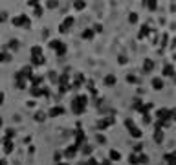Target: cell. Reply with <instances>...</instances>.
Segmentation results:
<instances>
[{
	"label": "cell",
	"instance_id": "cell-41",
	"mask_svg": "<svg viewBox=\"0 0 176 165\" xmlns=\"http://www.w3.org/2000/svg\"><path fill=\"white\" fill-rule=\"evenodd\" d=\"M6 18H8V15H6V13H0V22H4Z\"/></svg>",
	"mask_w": 176,
	"mask_h": 165
},
{
	"label": "cell",
	"instance_id": "cell-19",
	"mask_svg": "<svg viewBox=\"0 0 176 165\" xmlns=\"http://www.w3.org/2000/svg\"><path fill=\"white\" fill-rule=\"evenodd\" d=\"M150 33V30H149V26H141V30H140V33H138V37L140 39H145L147 35Z\"/></svg>",
	"mask_w": 176,
	"mask_h": 165
},
{
	"label": "cell",
	"instance_id": "cell-7",
	"mask_svg": "<svg viewBox=\"0 0 176 165\" xmlns=\"http://www.w3.org/2000/svg\"><path fill=\"white\" fill-rule=\"evenodd\" d=\"M77 151H79V149H77L75 145H72V147H68V149L64 151V156L68 158V160H74V158H75V154H77Z\"/></svg>",
	"mask_w": 176,
	"mask_h": 165
},
{
	"label": "cell",
	"instance_id": "cell-33",
	"mask_svg": "<svg viewBox=\"0 0 176 165\" xmlns=\"http://www.w3.org/2000/svg\"><path fill=\"white\" fill-rule=\"evenodd\" d=\"M9 48H11V50H17V48H18V42H17V40H11V42H9Z\"/></svg>",
	"mask_w": 176,
	"mask_h": 165
},
{
	"label": "cell",
	"instance_id": "cell-32",
	"mask_svg": "<svg viewBox=\"0 0 176 165\" xmlns=\"http://www.w3.org/2000/svg\"><path fill=\"white\" fill-rule=\"evenodd\" d=\"M84 6H86L84 2H75V4H74V8H75V9H84Z\"/></svg>",
	"mask_w": 176,
	"mask_h": 165
},
{
	"label": "cell",
	"instance_id": "cell-4",
	"mask_svg": "<svg viewBox=\"0 0 176 165\" xmlns=\"http://www.w3.org/2000/svg\"><path fill=\"white\" fill-rule=\"evenodd\" d=\"M18 74H20L22 77H24L26 81H30V79H31V75H33V68H31V66H24Z\"/></svg>",
	"mask_w": 176,
	"mask_h": 165
},
{
	"label": "cell",
	"instance_id": "cell-43",
	"mask_svg": "<svg viewBox=\"0 0 176 165\" xmlns=\"http://www.w3.org/2000/svg\"><path fill=\"white\" fill-rule=\"evenodd\" d=\"M4 103V92H0V105Z\"/></svg>",
	"mask_w": 176,
	"mask_h": 165
},
{
	"label": "cell",
	"instance_id": "cell-30",
	"mask_svg": "<svg viewBox=\"0 0 176 165\" xmlns=\"http://www.w3.org/2000/svg\"><path fill=\"white\" fill-rule=\"evenodd\" d=\"M145 6H147L149 9H156V8H158V2H145Z\"/></svg>",
	"mask_w": 176,
	"mask_h": 165
},
{
	"label": "cell",
	"instance_id": "cell-17",
	"mask_svg": "<svg viewBox=\"0 0 176 165\" xmlns=\"http://www.w3.org/2000/svg\"><path fill=\"white\" fill-rule=\"evenodd\" d=\"M128 132H130V136H132V138H138V139H140V138L143 136V132H141V130H140L138 127H132V129H130Z\"/></svg>",
	"mask_w": 176,
	"mask_h": 165
},
{
	"label": "cell",
	"instance_id": "cell-2",
	"mask_svg": "<svg viewBox=\"0 0 176 165\" xmlns=\"http://www.w3.org/2000/svg\"><path fill=\"white\" fill-rule=\"evenodd\" d=\"M13 26H24V28H30L31 26V20L26 17V15H20V17H15L13 20Z\"/></svg>",
	"mask_w": 176,
	"mask_h": 165
},
{
	"label": "cell",
	"instance_id": "cell-34",
	"mask_svg": "<svg viewBox=\"0 0 176 165\" xmlns=\"http://www.w3.org/2000/svg\"><path fill=\"white\" fill-rule=\"evenodd\" d=\"M4 61H9V55L8 53H0V62H4Z\"/></svg>",
	"mask_w": 176,
	"mask_h": 165
},
{
	"label": "cell",
	"instance_id": "cell-39",
	"mask_svg": "<svg viewBox=\"0 0 176 165\" xmlns=\"http://www.w3.org/2000/svg\"><path fill=\"white\" fill-rule=\"evenodd\" d=\"M143 123H147V125L150 123V116H149V114H147V116H143Z\"/></svg>",
	"mask_w": 176,
	"mask_h": 165
},
{
	"label": "cell",
	"instance_id": "cell-27",
	"mask_svg": "<svg viewBox=\"0 0 176 165\" xmlns=\"http://www.w3.org/2000/svg\"><path fill=\"white\" fill-rule=\"evenodd\" d=\"M169 119H171V121H176V108L169 110Z\"/></svg>",
	"mask_w": 176,
	"mask_h": 165
},
{
	"label": "cell",
	"instance_id": "cell-31",
	"mask_svg": "<svg viewBox=\"0 0 176 165\" xmlns=\"http://www.w3.org/2000/svg\"><path fill=\"white\" fill-rule=\"evenodd\" d=\"M141 149H143V145H141V143H136V145H134V154H140Z\"/></svg>",
	"mask_w": 176,
	"mask_h": 165
},
{
	"label": "cell",
	"instance_id": "cell-29",
	"mask_svg": "<svg viewBox=\"0 0 176 165\" xmlns=\"http://www.w3.org/2000/svg\"><path fill=\"white\" fill-rule=\"evenodd\" d=\"M13 136H15V130H13V129H8V132H6V139H13Z\"/></svg>",
	"mask_w": 176,
	"mask_h": 165
},
{
	"label": "cell",
	"instance_id": "cell-8",
	"mask_svg": "<svg viewBox=\"0 0 176 165\" xmlns=\"http://www.w3.org/2000/svg\"><path fill=\"white\" fill-rule=\"evenodd\" d=\"M112 123H114V117H106V119H101V121L97 123V129H99V130H105L108 125H112Z\"/></svg>",
	"mask_w": 176,
	"mask_h": 165
},
{
	"label": "cell",
	"instance_id": "cell-35",
	"mask_svg": "<svg viewBox=\"0 0 176 165\" xmlns=\"http://www.w3.org/2000/svg\"><path fill=\"white\" fill-rule=\"evenodd\" d=\"M83 152H84V154H90V152H92V147H90V145H86V147H83Z\"/></svg>",
	"mask_w": 176,
	"mask_h": 165
},
{
	"label": "cell",
	"instance_id": "cell-6",
	"mask_svg": "<svg viewBox=\"0 0 176 165\" xmlns=\"http://www.w3.org/2000/svg\"><path fill=\"white\" fill-rule=\"evenodd\" d=\"M150 86H152L154 90H162V88L165 86V83H163V79H162V77H154V79L150 81Z\"/></svg>",
	"mask_w": 176,
	"mask_h": 165
},
{
	"label": "cell",
	"instance_id": "cell-38",
	"mask_svg": "<svg viewBox=\"0 0 176 165\" xmlns=\"http://www.w3.org/2000/svg\"><path fill=\"white\" fill-rule=\"evenodd\" d=\"M125 125H127V127H128V130H130V129H132V127H134V123H132V119H127V121H125Z\"/></svg>",
	"mask_w": 176,
	"mask_h": 165
},
{
	"label": "cell",
	"instance_id": "cell-45",
	"mask_svg": "<svg viewBox=\"0 0 176 165\" xmlns=\"http://www.w3.org/2000/svg\"><path fill=\"white\" fill-rule=\"evenodd\" d=\"M0 165H8V161L6 160H0Z\"/></svg>",
	"mask_w": 176,
	"mask_h": 165
},
{
	"label": "cell",
	"instance_id": "cell-9",
	"mask_svg": "<svg viewBox=\"0 0 176 165\" xmlns=\"http://www.w3.org/2000/svg\"><path fill=\"white\" fill-rule=\"evenodd\" d=\"M62 114H64V108H62V106H53V108L48 112L50 117H59V116H62Z\"/></svg>",
	"mask_w": 176,
	"mask_h": 165
},
{
	"label": "cell",
	"instance_id": "cell-46",
	"mask_svg": "<svg viewBox=\"0 0 176 165\" xmlns=\"http://www.w3.org/2000/svg\"><path fill=\"white\" fill-rule=\"evenodd\" d=\"M57 165H68V163H64V161H59V163H57Z\"/></svg>",
	"mask_w": 176,
	"mask_h": 165
},
{
	"label": "cell",
	"instance_id": "cell-28",
	"mask_svg": "<svg viewBox=\"0 0 176 165\" xmlns=\"http://www.w3.org/2000/svg\"><path fill=\"white\" fill-rule=\"evenodd\" d=\"M128 22H132V24H134V22H138V15H136V13H130V15H128Z\"/></svg>",
	"mask_w": 176,
	"mask_h": 165
},
{
	"label": "cell",
	"instance_id": "cell-20",
	"mask_svg": "<svg viewBox=\"0 0 176 165\" xmlns=\"http://www.w3.org/2000/svg\"><path fill=\"white\" fill-rule=\"evenodd\" d=\"M42 55V48L40 46H33L31 48V57H40Z\"/></svg>",
	"mask_w": 176,
	"mask_h": 165
},
{
	"label": "cell",
	"instance_id": "cell-5",
	"mask_svg": "<svg viewBox=\"0 0 176 165\" xmlns=\"http://www.w3.org/2000/svg\"><path fill=\"white\" fill-rule=\"evenodd\" d=\"M156 117H158V121H171L169 119V110L167 108H160L156 112Z\"/></svg>",
	"mask_w": 176,
	"mask_h": 165
},
{
	"label": "cell",
	"instance_id": "cell-16",
	"mask_svg": "<svg viewBox=\"0 0 176 165\" xmlns=\"http://www.w3.org/2000/svg\"><path fill=\"white\" fill-rule=\"evenodd\" d=\"M163 132H162V129H156V130H154V141H156V143H162V141H163Z\"/></svg>",
	"mask_w": 176,
	"mask_h": 165
},
{
	"label": "cell",
	"instance_id": "cell-13",
	"mask_svg": "<svg viewBox=\"0 0 176 165\" xmlns=\"http://www.w3.org/2000/svg\"><path fill=\"white\" fill-rule=\"evenodd\" d=\"M162 74H163L165 77H174V68H172V64H165Z\"/></svg>",
	"mask_w": 176,
	"mask_h": 165
},
{
	"label": "cell",
	"instance_id": "cell-18",
	"mask_svg": "<svg viewBox=\"0 0 176 165\" xmlns=\"http://www.w3.org/2000/svg\"><path fill=\"white\" fill-rule=\"evenodd\" d=\"M44 94H46V92H44V88H39V86H33L31 88V96H44Z\"/></svg>",
	"mask_w": 176,
	"mask_h": 165
},
{
	"label": "cell",
	"instance_id": "cell-25",
	"mask_svg": "<svg viewBox=\"0 0 176 165\" xmlns=\"http://www.w3.org/2000/svg\"><path fill=\"white\" fill-rule=\"evenodd\" d=\"M44 119H46V114H44V112H37V114H35V121L40 123V121H44Z\"/></svg>",
	"mask_w": 176,
	"mask_h": 165
},
{
	"label": "cell",
	"instance_id": "cell-36",
	"mask_svg": "<svg viewBox=\"0 0 176 165\" xmlns=\"http://www.w3.org/2000/svg\"><path fill=\"white\" fill-rule=\"evenodd\" d=\"M127 81H128V83H136L138 79H136L134 75H127Z\"/></svg>",
	"mask_w": 176,
	"mask_h": 165
},
{
	"label": "cell",
	"instance_id": "cell-22",
	"mask_svg": "<svg viewBox=\"0 0 176 165\" xmlns=\"http://www.w3.org/2000/svg\"><path fill=\"white\" fill-rule=\"evenodd\" d=\"M31 61H33V66H42V64H44V57H42V55H40V57H33Z\"/></svg>",
	"mask_w": 176,
	"mask_h": 165
},
{
	"label": "cell",
	"instance_id": "cell-23",
	"mask_svg": "<svg viewBox=\"0 0 176 165\" xmlns=\"http://www.w3.org/2000/svg\"><path fill=\"white\" fill-rule=\"evenodd\" d=\"M138 161H140V163H149V156L143 154V152H140V154H138Z\"/></svg>",
	"mask_w": 176,
	"mask_h": 165
},
{
	"label": "cell",
	"instance_id": "cell-26",
	"mask_svg": "<svg viewBox=\"0 0 176 165\" xmlns=\"http://www.w3.org/2000/svg\"><path fill=\"white\" fill-rule=\"evenodd\" d=\"M132 106H134L136 110H140V108L143 106V103H141V99H138V97H136V99H134V103H132Z\"/></svg>",
	"mask_w": 176,
	"mask_h": 165
},
{
	"label": "cell",
	"instance_id": "cell-3",
	"mask_svg": "<svg viewBox=\"0 0 176 165\" xmlns=\"http://www.w3.org/2000/svg\"><path fill=\"white\" fill-rule=\"evenodd\" d=\"M70 26H74V17H66V18H64V22L59 26V31H61V33H68Z\"/></svg>",
	"mask_w": 176,
	"mask_h": 165
},
{
	"label": "cell",
	"instance_id": "cell-14",
	"mask_svg": "<svg viewBox=\"0 0 176 165\" xmlns=\"http://www.w3.org/2000/svg\"><path fill=\"white\" fill-rule=\"evenodd\" d=\"M116 81H118V79H116V75H114V74H108V75L105 77V84H106V86H114V84H116Z\"/></svg>",
	"mask_w": 176,
	"mask_h": 165
},
{
	"label": "cell",
	"instance_id": "cell-40",
	"mask_svg": "<svg viewBox=\"0 0 176 165\" xmlns=\"http://www.w3.org/2000/svg\"><path fill=\"white\" fill-rule=\"evenodd\" d=\"M88 165H99V163H97V160H94V158H90V160H88Z\"/></svg>",
	"mask_w": 176,
	"mask_h": 165
},
{
	"label": "cell",
	"instance_id": "cell-21",
	"mask_svg": "<svg viewBox=\"0 0 176 165\" xmlns=\"http://www.w3.org/2000/svg\"><path fill=\"white\" fill-rule=\"evenodd\" d=\"M128 163H130V165H138V163H140V161H138V154L130 152V156H128Z\"/></svg>",
	"mask_w": 176,
	"mask_h": 165
},
{
	"label": "cell",
	"instance_id": "cell-1",
	"mask_svg": "<svg viewBox=\"0 0 176 165\" xmlns=\"http://www.w3.org/2000/svg\"><path fill=\"white\" fill-rule=\"evenodd\" d=\"M86 105H88V97H86V96H77V97L72 101V110H74V114H83L84 108H86Z\"/></svg>",
	"mask_w": 176,
	"mask_h": 165
},
{
	"label": "cell",
	"instance_id": "cell-24",
	"mask_svg": "<svg viewBox=\"0 0 176 165\" xmlns=\"http://www.w3.org/2000/svg\"><path fill=\"white\" fill-rule=\"evenodd\" d=\"M94 37V30H84L83 31V39L86 40V39H92Z\"/></svg>",
	"mask_w": 176,
	"mask_h": 165
},
{
	"label": "cell",
	"instance_id": "cell-47",
	"mask_svg": "<svg viewBox=\"0 0 176 165\" xmlns=\"http://www.w3.org/2000/svg\"><path fill=\"white\" fill-rule=\"evenodd\" d=\"M0 127H2V117H0Z\"/></svg>",
	"mask_w": 176,
	"mask_h": 165
},
{
	"label": "cell",
	"instance_id": "cell-42",
	"mask_svg": "<svg viewBox=\"0 0 176 165\" xmlns=\"http://www.w3.org/2000/svg\"><path fill=\"white\" fill-rule=\"evenodd\" d=\"M61 156H62V154H61V152H55V160H57V163H59V161H61Z\"/></svg>",
	"mask_w": 176,
	"mask_h": 165
},
{
	"label": "cell",
	"instance_id": "cell-12",
	"mask_svg": "<svg viewBox=\"0 0 176 165\" xmlns=\"http://www.w3.org/2000/svg\"><path fill=\"white\" fill-rule=\"evenodd\" d=\"M13 149H15L13 139H6V141H4V152H6V154H11V152H13Z\"/></svg>",
	"mask_w": 176,
	"mask_h": 165
},
{
	"label": "cell",
	"instance_id": "cell-10",
	"mask_svg": "<svg viewBox=\"0 0 176 165\" xmlns=\"http://www.w3.org/2000/svg\"><path fill=\"white\" fill-rule=\"evenodd\" d=\"M15 79H17V88H18V90H24V88H26V83H28V81H26L24 77H22L20 74H17V75H15Z\"/></svg>",
	"mask_w": 176,
	"mask_h": 165
},
{
	"label": "cell",
	"instance_id": "cell-11",
	"mask_svg": "<svg viewBox=\"0 0 176 165\" xmlns=\"http://www.w3.org/2000/svg\"><path fill=\"white\" fill-rule=\"evenodd\" d=\"M152 70H154V61L145 59V61H143V72H145V74H149V72H152Z\"/></svg>",
	"mask_w": 176,
	"mask_h": 165
},
{
	"label": "cell",
	"instance_id": "cell-44",
	"mask_svg": "<svg viewBox=\"0 0 176 165\" xmlns=\"http://www.w3.org/2000/svg\"><path fill=\"white\" fill-rule=\"evenodd\" d=\"M99 165H112V163H110V160H105L103 163H99Z\"/></svg>",
	"mask_w": 176,
	"mask_h": 165
},
{
	"label": "cell",
	"instance_id": "cell-37",
	"mask_svg": "<svg viewBox=\"0 0 176 165\" xmlns=\"http://www.w3.org/2000/svg\"><path fill=\"white\" fill-rule=\"evenodd\" d=\"M97 141H99V143H105L106 138H105V136H101V134H97Z\"/></svg>",
	"mask_w": 176,
	"mask_h": 165
},
{
	"label": "cell",
	"instance_id": "cell-15",
	"mask_svg": "<svg viewBox=\"0 0 176 165\" xmlns=\"http://www.w3.org/2000/svg\"><path fill=\"white\" fill-rule=\"evenodd\" d=\"M110 161H119L121 160V152L119 151H116V149H112V151H110Z\"/></svg>",
	"mask_w": 176,
	"mask_h": 165
}]
</instances>
